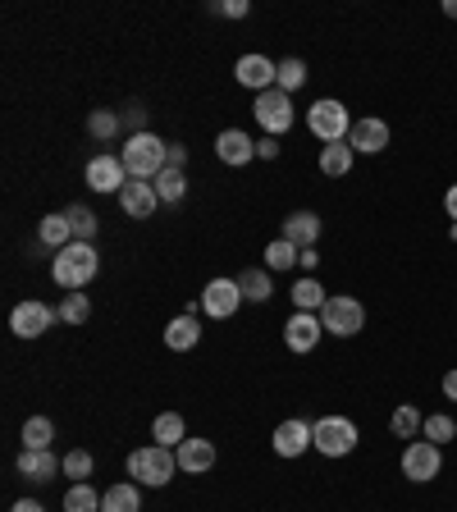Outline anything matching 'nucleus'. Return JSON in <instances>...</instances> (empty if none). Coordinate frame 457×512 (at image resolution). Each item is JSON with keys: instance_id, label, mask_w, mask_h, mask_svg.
<instances>
[{"instance_id": "37", "label": "nucleus", "mask_w": 457, "mask_h": 512, "mask_svg": "<svg viewBox=\"0 0 457 512\" xmlns=\"http://www.w3.org/2000/svg\"><path fill=\"white\" fill-rule=\"evenodd\" d=\"M119 128H124V124H119L115 110H92V115H87V133H92V138H101V142L115 138Z\"/></svg>"}, {"instance_id": "39", "label": "nucleus", "mask_w": 457, "mask_h": 512, "mask_svg": "<svg viewBox=\"0 0 457 512\" xmlns=\"http://www.w3.org/2000/svg\"><path fill=\"white\" fill-rule=\"evenodd\" d=\"M119 124L128 128V138H138V133H147V110H142V106H128L124 115H119Z\"/></svg>"}, {"instance_id": "16", "label": "nucleus", "mask_w": 457, "mask_h": 512, "mask_svg": "<svg viewBox=\"0 0 457 512\" xmlns=\"http://www.w3.org/2000/svg\"><path fill=\"white\" fill-rule=\"evenodd\" d=\"M320 330H325V325H320L316 311H298V316H293V320L284 325V343H288V352H311V348L320 343Z\"/></svg>"}, {"instance_id": "47", "label": "nucleus", "mask_w": 457, "mask_h": 512, "mask_svg": "<svg viewBox=\"0 0 457 512\" xmlns=\"http://www.w3.org/2000/svg\"><path fill=\"white\" fill-rule=\"evenodd\" d=\"M444 14L448 19H457V0H444Z\"/></svg>"}, {"instance_id": "40", "label": "nucleus", "mask_w": 457, "mask_h": 512, "mask_svg": "<svg viewBox=\"0 0 457 512\" xmlns=\"http://www.w3.org/2000/svg\"><path fill=\"white\" fill-rule=\"evenodd\" d=\"M247 0H211V14H224V19H247Z\"/></svg>"}, {"instance_id": "11", "label": "nucleus", "mask_w": 457, "mask_h": 512, "mask_svg": "<svg viewBox=\"0 0 457 512\" xmlns=\"http://www.w3.org/2000/svg\"><path fill=\"white\" fill-rule=\"evenodd\" d=\"M119 206H124L128 220H151V215H156V206H160L156 183H147V179H128L124 188H119Z\"/></svg>"}, {"instance_id": "34", "label": "nucleus", "mask_w": 457, "mask_h": 512, "mask_svg": "<svg viewBox=\"0 0 457 512\" xmlns=\"http://www.w3.org/2000/svg\"><path fill=\"white\" fill-rule=\"evenodd\" d=\"M298 256H302V247H293L288 238H275V243L266 247V270H288V266H298Z\"/></svg>"}, {"instance_id": "27", "label": "nucleus", "mask_w": 457, "mask_h": 512, "mask_svg": "<svg viewBox=\"0 0 457 512\" xmlns=\"http://www.w3.org/2000/svg\"><path fill=\"white\" fill-rule=\"evenodd\" d=\"M421 426H426V416L416 412L412 403H403L394 416H389V430H394L398 439H416V435H421Z\"/></svg>"}, {"instance_id": "42", "label": "nucleus", "mask_w": 457, "mask_h": 512, "mask_svg": "<svg viewBox=\"0 0 457 512\" xmlns=\"http://www.w3.org/2000/svg\"><path fill=\"white\" fill-rule=\"evenodd\" d=\"M298 266H302V270H307V275H311V270H316V266H320V252H316V247H302V256H298Z\"/></svg>"}, {"instance_id": "8", "label": "nucleus", "mask_w": 457, "mask_h": 512, "mask_svg": "<svg viewBox=\"0 0 457 512\" xmlns=\"http://www.w3.org/2000/svg\"><path fill=\"white\" fill-rule=\"evenodd\" d=\"M256 124L266 128V138L288 133V128H293V101H288V92L270 87V92L256 96Z\"/></svg>"}, {"instance_id": "46", "label": "nucleus", "mask_w": 457, "mask_h": 512, "mask_svg": "<svg viewBox=\"0 0 457 512\" xmlns=\"http://www.w3.org/2000/svg\"><path fill=\"white\" fill-rule=\"evenodd\" d=\"M444 398H453V403H457V371L444 375Z\"/></svg>"}, {"instance_id": "7", "label": "nucleus", "mask_w": 457, "mask_h": 512, "mask_svg": "<svg viewBox=\"0 0 457 512\" xmlns=\"http://www.w3.org/2000/svg\"><path fill=\"white\" fill-rule=\"evenodd\" d=\"M444 471V448L430 444V439H412L403 448V476L416 480V485H430V480Z\"/></svg>"}, {"instance_id": "41", "label": "nucleus", "mask_w": 457, "mask_h": 512, "mask_svg": "<svg viewBox=\"0 0 457 512\" xmlns=\"http://www.w3.org/2000/svg\"><path fill=\"white\" fill-rule=\"evenodd\" d=\"M256 156H261V160H275L279 156V138H261V142H256Z\"/></svg>"}, {"instance_id": "31", "label": "nucleus", "mask_w": 457, "mask_h": 512, "mask_svg": "<svg viewBox=\"0 0 457 512\" xmlns=\"http://www.w3.org/2000/svg\"><path fill=\"white\" fill-rule=\"evenodd\" d=\"M55 311H60L64 325H87V316H92V302H87V293H64V302Z\"/></svg>"}, {"instance_id": "23", "label": "nucleus", "mask_w": 457, "mask_h": 512, "mask_svg": "<svg viewBox=\"0 0 457 512\" xmlns=\"http://www.w3.org/2000/svg\"><path fill=\"white\" fill-rule=\"evenodd\" d=\"M352 160H357V151H352L348 142H330V147H320V174L343 179V174L352 170Z\"/></svg>"}, {"instance_id": "9", "label": "nucleus", "mask_w": 457, "mask_h": 512, "mask_svg": "<svg viewBox=\"0 0 457 512\" xmlns=\"http://www.w3.org/2000/svg\"><path fill=\"white\" fill-rule=\"evenodd\" d=\"M55 320H60V311L46 307V302H19L10 316V330L19 334V339H42Z\"/></svg>"}, {"instance_id": "36", "label": "nucleus", "mask_w": 457, "mask_h": 512, "mask_svg": "<svg viewBox=\"0 0 457 512\" xmlns=\"http://www.w3.org/2000/svg\"><path fill=\"white\" fill-rule=\"evenodd\" d=\"M421 435H426L430 439V444H439V448H444L448 444V439H453L457 435V421H453V416H426V426H421Z\"/></svg>"}, {"instance_id": "29", "label": "nucleus", "mask_w": 457, "mask_h": 512, "mask_svg": "<svg viewBox=\"0 0 457 512\" xmlns=\"http://www.w3.org/2000/svg\"><path fill=\"white\" fill-rule=\"evenodd\" d=\"M238 288H243L247 302H270V293H275L266 270H243V275H238Z\"/></svg>"}, {"instance_id": "44", "label": "nucleus", "mask_w": 457, "mask_h": 512, "mask_svg": "<svg viewBox=\"0 0 457 512\" xmlns=\"http://www.w3.org/2000/svg\"><path fill=\"white\" fill-rule=\"evenodd\" d=\"M183 160H188V151L174 142V147H170V170H183Z\"/></svg>"}, {"instance_id": "10", "label": "nucleus", "mask_w": 457, "mask_h": 512, "mask_svg": "<svg viewBox=\"0 0 457 512\" xmlns=\"http://www.w3.org/2000/svg\"><path fill=\"white\" fill-rule=\"evenodd\" d=\"M238 307H243V288H238V279H211V284L202 288V311L211 320H229Z\"/></svg>"}, {"instance_id": "43", "label": "nucleus", "mask_w": 457, "mask_h": 512, "mask_svg": "<svg viewBox=\"0 0 457 512\" xmlns=\"http://www.w3.org/2000/svg\"><path fill=\"white\" fill-rule=\"evenodd\" d=\"M444 211H448V220L457 224V183H453V188L444 192Z\"/></svg>"}, {"instance_id": "25", "label": "nucleus", "mask_w": 457, "mask_h": 512, "mask_svg": "<svg viewBox=\"0 0 457 512\" xmlns=\"http://www.w3.org/2000/svg\"><path fill=\"white\" fill-rule=\"evenodd\" d=\"M151 439H156L160 448H179L183 439H188V426H183L179 412H160L156 426H151Z\"/></svg>"}, {"instance_id": "32", "label": "nucleus", "mask_w": 457, "mask_h": 512, "mask_svg": "<svg viewBox=\"0 0 457 512\" xmlns=\"http://www.w3.org/2000/svg\"><path fill=\"white\" fill-rule=\"evenodd\" d=\"M302 83H307V64H302L298 55H288V60L279 64V74H275V87H279V92H298Z\"/></svg>"}, {"instance_id": "18", "label": "nucleus", "mask_w": 457, "mask_h": 512, "mask_svg": "<svg viewBox=\"0 0 457 512\" xmlns=\"http://www.w3.org/2000/svg\"><path fill=\"white\" fill-rule=\"evenodd\" d=\"M174 453H179V471H188V476H202V471L215 467V444L211 439H183Z\"/></svg>"}, {"instance_id": "6", "label": "nucleus", "mask_w": 457, "mask_h": 512, "mask_svg": "<svg viewBox=\"0 0 457 512\" xmlns=\"http://www.w3.org/2000/svg\"><path fill=\"white\" fill-rule=\"evenodd\" d=\"M320 325H325L334 339H352V334L366 330V307L357 298H330L320 307Z\"/></svg>"}, {"instance_id": "1", "label": "nucleus", "mask_w": 457, "mask_h": 512, "mask_svg": "<svg viewBox=\"0 0 457 512\" xmlns=\"http://www.w3.org/2000/svg\"><path fill=\"white\" fill-rule=\"evenodd\" d=\"M96 270H101V256H96L92 243H69V247H60L55 261H51V275H55V284H60L64 293L87 288L96 279Z\"/></svg>"}, {"instance_id": "17", "label": "nucleus", "mask_w": 457, "mask_h": 512, "mask_svg": "<svg viewBox=\"0 0 457 512\" xmlns=\"http://www.w3.org/2000/svg\"><path fill=\"white\" fill-rule=\"evenodd\" d=\"M60 467H64V462L55 458L51 448H23V453H19V476L37 480V485L55 480V476H60Z\"/></svg>"}, {"instance_id": "38", "label": "nucleus", "mask_w": 457, "mask_h": 512, "mask_svg": "<svg viewBox=\"0 0 457 512\" xmlns=\"http://www.w3.org/2000/svg\"><path fill=\"white\" fill-rule=\"evenodd\" d=\"M64 476L74 480V485H83L87 476H92V453H87V448H74V453H64Z\"/></svg>"}, {"instance_id": "3", "label": "nucleus", "mask_w": 457, "mask_h": 512, "mask_svg": "<svg viewBox=\"0 0 457 512\" xmlns=\"http://www.w3.org/2000/svg\"><path fill=\"white\" fill-rule=\"evenodd\" d=\"M174 471H179V453H174V448L147 444V448H133V453H128V476H133V485L160 490V485L174 480Z\"/></svg>"}, {"instance_id": "28", "label": "nucleus", "mask_w": 457, "mask_h": 512, "mask_svg": "<svg viewBox=\"0 0 457 512\" xmlns=\"http://www.w3.org/2000/svg\"><path fill=\"white\" fill-rule=\"evenodd\" d=\"M51 439H55L51 416H28L23 421V448H51Z\"/></svg>"}, {"instance_id": "12", "label": "nucleus", "mask_w": 457, "mask_h": 512, "mask_svg": "<svg viewBox=\"0 0 457 512\" xmlns=\"http://www.w3.org/2000/svg\"><path fill=\"white\" fill-rule=\"evenodd\" d=\"M128 183V170H124V160L119 156H92L87 160V188L92 192H115Z\"/></svg>"}, {"instance_id": "22", "label": "nucleus", "mask_w": 457, "mask_h": 512, "mask_svg": "<svg viewBox=\"0 0 457 512\" xmlns=\"http://www.w3.org/2000/svg\"><path fill=\"white\" fill-rule=\"evenodd\" d=\"M101 512H142V485L124 480V485H110L101 494Z\"/></svg>"}, {"instance_id": "35", "label": "nucleus", "mask_w": 457, "mask_h": 512, "mask_svg": "<svg viewBox=\"0 0 457 512\" xmlns=\"http://www.w3.org/2000/svg\"><path fill=\"white\" fill-rule=\"evenodd\" d=\"M64 512H101V494L83 480V485H74V490L64 494Z\"/></svg>"}, {"instance_id": "19", "label": "nucleus", "mask_w": 457, "mask_h": 512, "mask_svg": "<svg viewBox=\"0 0 457 512\" xmlns=\"http://www.w3.org/2000/svg\"><path fill=\"white\" fill-rule=\"evenodd\" d=\"M279 238H288L293 247H316L320 243V215L316 211H293L284 220V234Z\"/></svg>"}, {"instance_id": "20", "label": "nucleus", "mask_w": 457, "mask_h": 512, "mask_svg": "<svg viewBox=\"0 0 457 512\" xmlns=\"http://www.w3.org/2000/svg\"><path fill=\"white\" fill-rule=\"evenodd\" d=\"M215 156H220L224 165H247V160L256 156V142L247 138V133H238V128H224L220 138H215Z\"/></svg>"}, {"instance_id": "13", "label": "nucleus", "mask_w": 457, "mask_h": 512, "mask_svg": "<svg viewBox=\"0 0 457 512\" xmlns=\"http://www.w3.org/2000/svg\"><path fill=\"white\" fill-rule=\"evenodd\" d=\"M275 74H279V64L270 60V55H243V60L234 64V78H238L243 87H252L256 96L275 87Z\"/></svg>"}, {"instance_id": "33", "label": "nucleus", "mask_w": 457, "mask_h": 512, "mask_svg": "<svg viewBox=\"0 0 457 512\" xmlns=\"http://www.w3.org/2000/svg\"><path fill=\"white\" fill-rule=\"evenodd\" d=\"M69 229H74V243H92L96 238V215H92V206H69Z\"/></svg>"}, {"instance_id": "4", "label": "nucleus", "mask_w": 457, "mask_h": 512, "mask_svg": "<svg viewBox=\"0 0 457 512\" xmlns=\"http://www.w3.org/2000/svg\"><path fill=\"white\" fill-rule=\"evenodd\" d=\"M357 439H362V430L348 416H320L316 426H311V448H320L325 458H348L352 448H357Z\"/></svg>"}, {"instance_id": "30", "label": "nucleus", "mask_w": 457, "mask_h": 512, "mask_svg": "<svg viewBox=\"0 0 457 512\" xmlns=\"http://www.w3.org/2000/svg\"><path fill=\"white\" fill-rule=\"evenodd\" d=\"M151 183H156V197H160V202H183V192H188V179H183V170H160Z\"/></svg>"}, {"instance_id": "14", "label": "nucleus", "mask_w": 457, "mask_h": 512, "mask_svg": "<svg viewBox=\"0 0 457 512\" xmlns=\"http://www.w3.org/2000/svg\"><path fill=\"white\" fill-rule=\"evenodd\" d=\"M275 453L279 458H302L311 448V421H298V416H288V421H279L275 426Z\"/></svg>"}, {"instance_id": "26", "label": "nucleus", "mask_w": 457, "mask_h": 512, "mask_svg": "<svg viewBox=\"0 0 457 512\" xmlns=\"http://www.w3.org/2000/svg\"><path fill=\"white\" fill-rule=\"evenodd\" d=\"M325 288H320V279L316 275H307V279H298V284H293V307L298 311H320L325 307Z\"/></svg>"}, {"instance_id": "21", "label": "nucleus", "mask_w": 457, "mask_h": 512, "mask_svg": "<svg viewBox=\"0 0 457 512\" xmlns=\"http://www.w3.org/2000/svg\"><path fill=\"white\" fill-rule=\"evenodd\" d=\"M202 343V325H197V316H179L165 325V348L170 352H192Z\"/></svg>"}, {"instance_id": "15", "label": "nucleus", "mask_w": 457, "mask_h": 512, "mask_svg": "<svg viewBox=\"0 0 457 512\" xmlns=\"http://www.w3.org/2000/svg\"><path fill=\"white\" fill-rule=\"evenodd\" d=\"M348 147L357 151V156H380V151L389 147V124H384V119H357L348 133Z\"/></svg>"}, {"instance_id": "45", "label": "nucleus", "mask_w": 457, "mask_h": 512, "mask_svg": "<svg viewBox=\"0 0 457 512\" xmlns=\"http://www.w3.org/2000/svg\"><path fill=\"white\" fill-rule=\"evenodd\" d=\"M10 512H46V508H42V503H37V499H19Z\"/></svg>"}, {"instance_id": "2", "label": "nucleus", "mask_w": 457, "mask_h": 512, "mask_svg": "<svg viewBox=\"0 0 457 512\" xmlns=\"http://www.w3.org/2000/svg\"><path fill=\"white\" fill-rule=\"evenodd\" d=\"M119 160H124L128 179H147L151 183L160 170H170V142H160L156 133H138V138L124 142Z\"/></svg>"}, {"instance_id": "24", "label": "nucleus", "mask_w": 457, "mask_h": 512, "mask_svg": "<svg viewBox=\"0 0 457 512\" xmlns=\"http://www.w3.org/2000/svg\"><path fill=\"white\" fill-rule=\"evenodd\" d=\"M37 238H42V247H55V252H60V247H69V243H74V229H69V215H64V211L46 215V220L37 224Z\"/></svg>"}, {"instance_id": "5", "label": "nucleus", "mask_w": 457, "mask_h": 512, "mask_svg": "<svg viewBox=\"0 0 457 512\" xmlns=\"http://www.w3.org/2000/svg\"><path fill=\"white\" fill-rule=\"evenodd\" d=\"M307 128L316 133L325 147L330 142H348V133H352V115H348V106L343 101H334V96H320L316 106L307 110Z\"/></svg>"}]
</instances>
